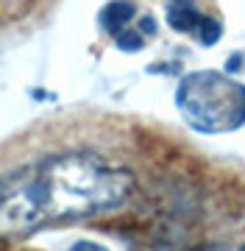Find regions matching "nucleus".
Listing matches in <instances>:
<instances>
[{
	"label": "nucleus",
	"instance_id": "6",
	"mask_svg": "<svg viewBox=\"0 0 245 251\" xmlns=\"http://www.w3.org/2000/svg\"><path fill=\"white\" fill-rule=\"evenodd\" d=\"M192 251H220L218 246H206V249H192Z\"/></svg>",
	"mask_w": 245,
	"mask_h": 251
},
{
	"label": "nucleus",
	"instance_id": "2",
	"mask_svg": "<svg viewBox=\"0 0 245 251\" xmlns=\"http://www.w3.org/2000/svg\"><path fill=\"white\" fill-rule=\"evenodd\" d=\"M176 106L200 134H226L245 126V87L218 70H195L176 90Z\"/></svg>",
	"mask_w": 245,
	"mask_h": 251
},
{
	"label": "nucleus",
	"instance_id": "1",
	"mask_svg": "<svg viewBox=\"0 0 245 251\" xmlns=\"http://www.w3.org/2000/svg\"><path fill=\"white\" fill-rule=\"evenodd\" d=\"M131 190V171L100 153L39 156L0 179V237L20 240L47 226L111 212L126 204Z\"/></svg>",
	"mask_w": 245,
	"mask_h": 251
},
{
	"label": "nucleus",
	"instance_id": "7",
	"mask_svg": "<svg viewBox=\"0 0 245 251\" xmlns=\"http://www.w3.org/2000/svg\"><path fill=\"white\" fill-rule=\"evenodd\" d=\"M240 251H245V246H243V249H240Z\"/></svg>",
	"mask_w": 245,
	"mask_h": 251
},
{
	"label": "nucleus",
	"instance_id": "3",
	"mask_svg": "<svg viewBox=\"0 0 245 251\" xmlns=\"http://www.w3.org/2000/svg\"><path fill=\"white\" fill-rule=\"evenodd\" d=\"M134 17H136V9L128 0H111L100 11V25L117 42L120 50L145 48V36L156 31L154 17H142V20H134Z\"/></svg>",
	"mask_w": 245,
	"mask_h": 251
},
{
	"label": "nucleus",
	"instance_id": "4",
	"mask_svg": "<svg viewBox=\"0 0 245 251\" xmlns=\"http://www.w3.org/2000/svg\"><path fill=\"white\" fill-rule=\"evenodd\" d=\"M167 25L173 31L195 36L200 45L206 48L215 45L220 39V34H223V25L215 17H206L192 0H170L167 3Z\"/></svg>",
	"mask_w": 245,
	"mask_h": 251
},
{
	"label": "nucleus",
	"instance_id": "5",
	"mask_svg": "<svg viewBox=\"0 0 245 251\" xmlns=\"http://www.w3.org/2000/svg\"><path fill=\"white\" fill-rule=\"evenodd\" d=\"M70 251H106L103 246H98V243H89V240H81V243H75Z\"/></svg>",
	"mask_w": 245,
	"mask_h": 251
}]
</instances>
